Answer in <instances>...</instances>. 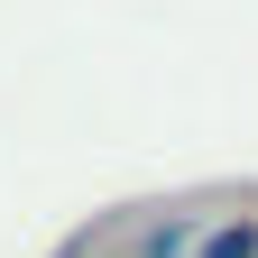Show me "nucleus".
Listing matches in <instances>:
<instances>
[{
    "instance_id": "f257e3e1",
    "label": "nucleus",
    "mask_w": 258,
    "mask_h": 258,
    "mask_svg": "<svg viewBox=\"0 0 258 258\" xmlns=\"http://www.w3.org/2000/svg\"><path fill=\"white\" fill-rule=\"evenodd\" d=\"M249 249H258L249 221H231V231H212V240H203V258H249Z\"/></svg>"
}]
</instances>
